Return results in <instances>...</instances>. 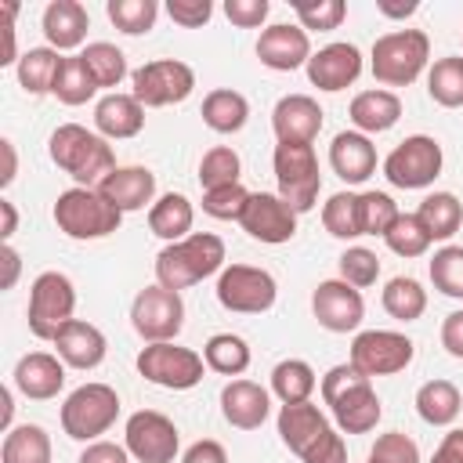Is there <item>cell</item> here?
<instances>
[{
    "mask_svg": "<svg viewBox=\"0 0 463 463\" xmlns=\"http://www.w3.org/2000/svg\"><path fill=\"white\" fill-rule=\"evenodd\" d=\"M14 387L33 398V402H47L65 387V362L51 351H33L22 354L14 365Z\"/></svg>",
    "mask_w": 463,
    "mask_h": 463,
    "instance_id": "cell-23",
    "label": "cell"
},
{
    "mask_svg": "<svg viewBox=\"0 0 463 463\" xmlns=\"http://www.w3.org/2000/svg\"><path fill=\"white\" fill-rule=\"evenodd\" d=\"M318 387L315 380V369L304 362V358H286L271 369V391L282 405H293V402H311V391Z\"/></svg>",
    "mask_w": 463,
    "mask_h": 463,
    "instance_id": "cell-37",
    "label": "cell"
},
{
    "mask_svg": "<svg viewBox=\"0 0 463 463\" xmlns=\"http://www.w3.org/2000/svg\"><path fill=\"white\" fill-rule=\"evenodd\" d=\"M416 347L405 333H394V329H365L351 340V365L362 373V376H394L402 373L409 362H412Z\"/></svg>",
    "mask_w": 463,
    "mask_h": 463,
    "instance_id": "cell-15",
    "label": "cell"
},
{
    "mask_svg": "<svg viewBox=\"0 0 463 463\" xmlns=\"http://www.w3.org/2000/svg\"><path fill=\"white\" fill-rule=\"evenodd\" d=\"M54 224L69 239H105L123 224V213L98 188H69L54 199Z\"/></svg>",
    "mask_w": 463,
    "mask_h": 463,
    "instance_id": "cell-6",
    "label": "cell"
},
{
    "mask_svg": "<svg viewBox=\"0 0 463 463\" xmlns=\"http://www.w3.org/2000/svg\"><path fill=\"white\" fill-rule=\"evenodd\" d=\"M362 76V51L354 43H326L307 58V80L318 90H344Z\"/></svg>",
    "mask_w": 463,
    "mask_h": 463,
    "instance_id": "cell-20",
    "label": "cell"
},
{
    "mask_svg": "<svg viewBox=\"0 0 463 463\" xmlns=\"http://www.w3.org/2000/svg\"><path fill=\"white\" fill-rule=\"evenodd\" d=\"M119 416V394L109 383H83L61 402V430L72 441H98Z\"/></svg>",
    "mask_w": 463,
    "mask_h": 463,
    "instance_id": "cell-7",
    "label": "cell"
},
{
    "mask_svg": "<svg viewBox=\"0 0 463 463\" xmlns=\"http://www.w3.org/2000/svg\"><path fill=\"white\" fill-rule=\"evenodd\" d=\"M311 311H315V318H318L322 329H329V333H351L365 318V300L344 279H326L311 293Z\"/></svg>",
    "mask_w": 463,
    "mask_h": 463,
    "instance_id": "cell-17",
    "label": "cell"
},
{
    "mask_svg": "<svg viewBox=\"0 0 463 463\" xmlns=\"http://www.w3.org/2000/svg\"><path fill=\"white\" fill-rule=\"evenodd\" d=\"M221 412H224V420H228L232 427H239V430H257V427L268 420V412H271V398H268V391H264L260 383H253V380H232V383H224V391H221Z\"/></svg>",
    "mask_w": 463,
    "mask_h": 463,
    "instance_id": "cell-25",
    "label": "cell"
},
{
    "mask_svg": "<svg viewBox=\"0 0 463 463\" xmlns=\"http://www.w3.org/2000/svg\"><path fill=\"white\" fill-rule=\"evenodd\" d=\"M51 344L58 347V358H61L65 365H72V369H98V365L105 362V351H109L105 333H101L98 326L83 322V318L65 322Z\"/></svg>",
    "mask_w": 463,
    "mask_h": 463,
    "instance_id": "cell-22",
    "label": "cell"
},
{
    "mask_svg": "<svg viewBox=\"0 0 463 463\" xmlns=\"http://www.w3.org/2000/svg\"><path fill=\"white\" fill-rule=\"evenodd\" d=\"M416 0H409V4H394V0H376V11L383 14V18H409V14H416Z\"/></svg>",
    "mask_w": 463,
    "mask_h": 463,
    "instance_id": "cell-60",
    "label": "cell"
},
{
    "mask_svg": "<svg viewBox=\"0 0 463 463\" xmlns=\"http://www.w3.org/2000/svg\"><path fill=\"white\" fill-rule=\"evenodd\" d=\"M0 213H4V228H0V239H4V242H11V235H14V228H18V210H14V203L0 199Z\"/></svg>",
    "mask_w": 463,
    "mask_h": 463,
    "instance_id": "cell-62",
    "label": "cell"
},
{
    "mask_svg": "<svg viewBox=\"0 0 463 463\" xmlns=\"http://www.w3.org/2000/svg\"><path fill=\"white\" fill-rule=\"evenodd\" d=\"M427 94L441 109H459L463 105V58H438L427 72Z\"/></svg>",
    "mask_w": 463,
    "mask_h": 463,
    "instance_id": "cell-41",
    "label": "cell"
},
{
    "mask_svg": "<svg viewBox=\"0 0 463 463\" xmlns=\"http://www.w3.org/2000/svg\"><path fill=\"white\" fill-rule=\"evenodd\" d=\"M279 438L293 456H300V463H347L344 438L311 402H293L279 409Z\"/></svg>",
    "mask_w": 463,
    "mask_h": 463,
    "instance_id": "cell-2",
    "label": "cell"
},
{
    "mask_svg": "<svg viewBox=\"0 0 463 463\" xmlns=\"http://www.w3.org/2000/svg\"><path fill=\"white\" fill-rule=\"evenodd\" d=\"M0 152H4V174H0V184L7 188L11 181H14V174H18V159H14V145L4 137L0 141Z\"/></svg>",
    "mask_w": 463,
    "mask_h": 463,
    "instance_id": "cell-61",
    "label": "cell"
},
{
    "mask_svg": "<svg viewBox=\"0 0 463 463\" xmlns=\"http://www.w3.org/2000/svg\"><path fill=\"white\" fill-rule=\"evenodd\" d=\"M416 217L423 221V228L430 232L434 242H445V239H452V235L459 232V224H463V203H459L452 192H430V195L420 203Z\"/></svg>",
    "mask_w": 463,
    "mask_h": 463,
    "instance_id": "cell-34",
    "label": "cell"
},
{
    "mask_svg": "<svg viewBox=\"0 0 463 463\" xmlns=\"http://www.w3.org/2000/svg\"><path fill=\"white\" fill-rule=\"evenodd\" d=\"M430 463H463V427H452L441 445L434 449V459Z\"/></svg>",
    "mask_w": 463,
    "mask_h": 463,
    "instance_id": "cell-57",
    "label": "cell"
},
{
    "mask_svg": "<svg viewBox=\"0 0 463 463\" xmlns=\"http://www.w3.org/2000/svg\"><path fill=\"white\" fill-rule=\"evenodd\" d=\"M217 271H224V239L213 232H192L181 242H166L156 257V282L174 293H181Z\"/></svg>",
    "mask_w": 463,
    "mask_h": 463,
    "instance_id": "cell-3",
    "label": "cell"
},
{
    "mask_svg": "<svg viewBox=\"0 0 463 463\" xmlns=\"http://www.w3.org/2000/svg\"><path fill=\"white\" fill-rule=\"evenodd\" d=\"M322 105L311 94H286L271 109V130L282 145H311L322 130Z\"/></svg>",
    "mask_w": 463,
    "mask_h": 463,
    "instance_id": "cell-19",
    "label": "cell"
},
{
    "mask_svg": "<svg viewBox=\"0 0 463 463\" xmlns=\"http://www.w3.org/2000/svg\"><path fill=\"white\" fill-rule=\"evenodd\" d=\"M250 195L242 184H224V188H210L203 192V213L217 217V221H242L246 206H250Z\"/></svg>",
    "mask_w": 463,
    "mask_h": 463,
    "instance_id": "cell-49",
    "label": "cell"
},
{
    "mask_svg": "<svg viewBox=\"0 0 463 463\" xmlns=\"http://www.w3.org/2000/svg\"><path fill=\"white\" fill-rule=\"evenodd\" d=\"M0 402H4V427L11 430V409H14L11 405V391H0Z\"/></svg>",
    "mask_w": 463,
    "mask_h": 463,
    "instance_id": "cell-63",
    "label": "cell"
},
{
    "mask_svg": "<svg viewBox=\"0 0 463 463\" xmlns=\"http://www.w3.org/2000/svg\"><path fill=\"white\" fill-rule=\"evenodd\" d=\"M365 463H373V459H365Z\"/></svg>",
    "mask_w": 463,
    "mask_h": 463,
    "instance_id": "cell-64",
    "label": "cell"
},
{
    "mask_svg": "<svg viewBox=\"0 0 463 463\" xmlns=\"http://www.w3.org/2000/svg\"><path fill=\"white\" fill-rule=\"evenodd\" d=\"M279 286L271 279V271L253 268V264H228L217 275V300L224 311L235 315H264L275 307Z\"/></svg>",
    "mask_w": 463,
    "mask_h": 463,
    "instance_id": "cell-11",
    "label": "cell"
},
{
    "mask_svg": "<svg viewBox=\"0 0 463 463\" xmlns=\"http://www.w3.org/2000/svg\"><path fill=\"white\" fill-rule=\"evenodd\" d=\"M192 221H195V206L181 192H166L148 206V228H152V235H159L166 242L188 239L192 235Z\"/></svg>",
    "mask_w": 463,
    "mask_h": 463,
    "instance_id": "cell-30",
    "label": "cell"
},
{
    "mask_svg": "<svg viewBox=\"0 0 463 463\" xmlns=\"http://www.w3.org/2000/svg\"><path fill=\"white\" fill-rule=\"evenodd\" d=\"M340 279L347 286H354V289L373 286L380 279V257L373 250H365V246H347L340 253Z\"/></svg>",
    "mask_w": 463,
    "mask_h": 463,
    "instance_id": "cell-50",
    "label": "cell"
},
{
    "mask_svg": "<svg viewBox=\"0 0 463 463\" xmlns=\"http://www.w3.org/2000/svg\"><path fill=\"white\" fill-rule=\"evenodd\" d=\"M329 166L340 181L362 184L376 170V145L358 130H340L329 145Z\"/></svg>",
    "mask_w": 463,
    "mask_h": 463,
    "instance_id": "cell-26",
    "label": "cell"
},
{
    "mask_svg": "<svg viewBox=\"0 0 463 463\" xmlns=\"http://www.w3.org/2000/svg\"><path fill=\"white\" fill-rule=\"evenodd\" d=\"M459 409H463V398L452 380H427L416 391V412L430 427H449L459 416Z\"/></svg>",
    "mask_w": 463,
    "mask_h": 463,
    "instance_id": "cell-32",
    "label": "cell"
},
{
    "mask_svg": "<svg viewBox=\"0 0 463 463\" xmlns=\"http://www.w3.org/2000/svg\"><path fill=\"white\" fill-rule=\"evenodd\" d=\"M441 163H445L441 145L427 134H412V137H405L402 145L391 148V156L383 159V177L394 188L412 192V188L434 184V177L441 174Z\"/></svg>",
    "mask_w": 463,
    "mask_h": 463,
    "instance_id": "cell-13",
    "label": "cell"
},
{
    "mask_svg": "<svg viewBox=\"0 0 463 463\" xmlns=\"http://www.w3.org/2000/svg\"><path fill=\"white\" fill-rule=\"evenodd\" d=\"M398 203L387 192H358V217H362V235H387L391 224L398 221Z\"/></svg>",
    "mask_w": 463,
    "mask_h": 463,
    "instance_id": "cell-46",
    "label": "cell"
},
{
    "mask_svg": "<svg viewBox=\"0 0 463 463\" xmlns=\"http://www.w3.org/2000/svg\"><path fill=\"white\" fill-rule=\"evenodd\" d=\"M105 11H109V22L127 36L148 33L156 25V18H159V4L156 0H109Z\"/></svg>",
    "mask_w": 463,
    "mask_h": 463,
    "instance_id": "cell-43",
    "label": "cell"
},
{
    "mask_svg": "<svg viewBox=\"0 0 463 463\" xmlns=\"http://www.w3.org/2000/svg\"><path fill=\"white\" fill-rule=\"evenodd\" d=\"M293 14L300 18V29H340V22L347 18V4L344 0H293Z\"/></svg>",
    "mask_w": 463,
    "mask_h": 463,
    "instance_id": "cell-48",
    "label": "cell"
},
{
    "mask_svg": "<svg viewBox=\"0 0 463 463\" xmlns=\"http://www.w3.org/2000/svg\"><path fill=\"white\" fill-rule=\"evenodd\" d=\"M322 224L333 239H358L362 235V217H358V195L354 192H336L322 206Z\"/></svg>",
    "mask_w": 463,
    "mask_h": 463,
    "instance_id": "cell-45",
    "label": "cell"
},
{
    "mask_svg": "<svg viewBox=\"0 0 463 463\" xmlns=\"http://www.w3.org/2000/svg\"><path fill=\"white\" fill-rule=\"evenodd\" d=\"M181 463H228V452H224V445H221V441L203 438V441L188 445V452L181 456Z\"/></svg>",
    "mask_w": 463,
    "mask_h": 463,
    "instance_id": "cell-55",
    "label": "cell"
},
{
    "mask_svg": "<svg viewBox=\"0 0 463 463\" xmlns=\"http://www.w3.org/2000/svg\"><path fill=\"white\" fill-rule=\"evenodd\" d=\"M90 14L80 0H51L43 7V36L54 51H72L87 40Z\"/></svg>",
    "mask_w": 463,
    "mask_h": 463,
    "instance_id": "cell-28",
    "label": "cell"
},
{
    "mask_svg": "<svg viewBox=\"0 0 463 463\" xmlns=\"http://www.w3.org/2000/svg\"><path fill=\"white\" fill-rule=\"evenodd\" d=\"M275 166V181H279V195L297 210L307 213L318 203V188H322V174H318V156L311 145H275L271 156Z\"/></svg>",
    "mask_w": 463,
    "mask_h": 463,
    "instance_id": "cell-8",
    "label": "cell"
},
{
    "mask_svg": "<svg viewBox=\"0 0 463 463\" xmlns=\"http://www.w3.org/2000/svg\"><path fill=\"white\" fill-rule=\"evenodd\" d=\"M322 402L329 405V412L344 434H369L383 416L373 380L362 376L351 362L333 365L322 376Z\"/></svg>",
    "mask_w": 463,
    "mask_h": 463,
    "instance_id": "cell-1",
    "label": "cell"
},
{
    "mask_svg": "<svg viewBox=\"0 0 463 463\" xmlns=\"http://www.w3.org/2000/svg\"><path fill=\"white\" fill-rule=\"evenodd\" d=\"M76 463H130V452L127 445H116V441H90Z\"/></svg>",
    "mask_w": 463,
    "mask_h": 463,
    "instance_id": "cell-54",
    "label": "cell"
},
{
    "mask_svg": "<svg viewBox=\"0 0 463 463\" xmlns=\"http://www.w3.org/2000/svg\"><path fill=\"white\" fill-rule=\"evenodd\" d=\"M268 11H271L268 0H224V14L239 29H260Z\"/></svg>",
    "mask_w": 463,
    "mask_h": 463,
    "instance_id": "cell-52",
    "label": "cell"
},
{
    "mask_svg": "<svg viewBox=\"0 0 463 463\" xmlns=\"http://www.w3.org/2000/svg\"><path fill=\"white\" fill-rule=\"evenodd\" d=\"M0 257H4V289H11L14 282H18V271H22V257H18V250L11 246V242H4V250H0Z\"/></svg>",
    "mask_w": 463,
    "mask_h": 463,
    "instance_id": "cell-59",
    "label": "cell"
},
{
    "mask_svg": "<svg viewBox=\"0 0 463 463\" xmlns=\"http://www.w3.org/2000/svg\"><path fill=\"white\" fill-rule=\"evenodd\" d=\"M347 116L358 127V134H365V137L369 134H383L402 119V98L394 90L373 87V90H362V94L351 98Z\"/></svg>",
    "mask_w": 463,
    "mask_h": 463,
    "instance_id": "cell-29",
    "label": "cell"
},
{
    "mask_svg": "<svg viewBox=\"0 0 463 463\" xmlns=\"http://www.w3.org/2000/svg\"><path fill=\"white\" fill-rule=\"evenodd\" d=\"M61 105H87L94 94H98V83L94 76L87 72L83 58L72 54V58H61V69H58V80H54V90H51Z\"/></svg>",
    "mask_w": 463,
    "mask_h": 463,
    "instance_id": "cell-40",
    "label": "cell"
},
{
    "mask_svg": "<svg viewBox=\"0 0 463 463\" xmlns=\"http://www.w3.org/2000/svg\"><path fill=\"white\" fill-rule=\"evenodd\" d=\"M242 232L257 242H268V246H279V242H289L297 235V210L282 199V195H271V192H253L250 195V206L242 213Z\"/></svg>",
    "mask_w": 463,
    "mask_h": 463,
    "instance_id": "cell-18",
    "label": "cell"
},
{
    "mask_svg": "<svg viewBox=\"0 0 463 463\" xmlns=\"http://www.w3.org/2000/svg\"><path fill=\"white\" fill-rule=\"evenodd\" d=\"M123 445L137 463H174L181 438H177V427L170 416H163L156 409H141L127 420Z\"/></svg>",
    "mask_w": 463,
    "mask_h": 463,
    "instance_id": "cell-16",
    "label": "cell"
},
{
    "mask_svg": "<svg viewBox=\"0 0 463 463\" xmlns=\"http://www.w3.org/2000/svg\"><path fill=\"white\" fill-rule=\"evenodd\" d=\"M51 159L76 181V188H98L116 170L112 145L80 123H61L51 134Z\"/></svg>",
    "mask_w": 463,
    "mask_h": 463,
    "instance_id": "cell-4",
    "label": "cell"
},
{
    "mask_svg": "<svg viewBox=\"0 0 463 463\" xmlns=\"http://www.w3.org/2000/svg\"><path fill=\"white\" fill-rule=\"evenodd\" d=\"M76 311V289L72 279L61 271H43L29 286V333L36 340H54L65 322H72Z\"/></svg>",
    "mask_w": 463,
    "mask_h": 463,
    "instance_id": "cell-9",
    "label": "cell"
},
{
    "mask_svg": "<svg viewBox=\"0 0 463 463\" xmlns=\"http://www.w3.org/2000/svg\"><path fill=\"white\" fill-rule=\"evenodd\" d=\"M0 463H51V434L40 423H18L4 434Z\"/></svg>",
    "mask_w": 463,
    "mask_h": 463,
    "instance_id": "cell-33",
    "label": "cell"
},
{
    "mask_svg": "<svg viewBox=\"0 0 463 463\" xmlns=\"http://www.w3.org/2000/svg\"><path fill=\"white\" fill-rule=\"evenodd\" d=\"M203 362L221 376H242L250 369V344L235 333H213L203 347Z\"/></svg>",
    "mask_w": 463,
    "mask_h": 463,
    "instance_id": "cell-36",
    "label": "cell"
},
{
    "mask_svg": "<svg viewBox=\"0 0 463 463\" xmlns=\"http://www.w3.org/2000/svg\"><path fill=\"white\" fill-rule=\"evenodd\" d=\"M137 373L156 383V387H166V391H192L203 373H206V362L199 351L192 347H177L174 340L166 344H148L141 347L137 354Z\"/></svg>",
    "mask_w": 463,
    "mask_h": 463,
    "instance_id": "cell-10",
    "label": "cell"
},
{
    "mask_svg": "<svg viewBox=\"0 0 463 463\" xmlns=\"http://www.w3.org/2000/svg\"><path fill=\"white\" fill-rule=\"evenodd\" d=\"M246 119H250V101H246L239 90L217 87V90H210V94L203 98V123H206L210 130H217V134H235V130L246 127Z\"/></svg>",
    "mask_w": 463,
    "mask_h": 463,
    "instance_id": "cell-31",
    "label": "cell"
},
{
    "mask_svg": "<svg viewBox=\"0 0 463 463\" xmlns=\"http://www.w3.org/2000/svg\"><path fill=\"white\" fill-rule=\"evenodd\" d=\"M239 170H242L239 152L228 148V145H213L199 159V184H203V192L224 188V184H239Z\"/></svg>",
    "mask_w": 463,
    "mask_h": 463,
    "instance_id": "cell-44",
    "label": "cell"
},
{
    "mask_svg": "<svg viewBox=\"0 0 463 463\" xmlns=\"http://www.w3.org/2000/svg\"><path fill=\"white\" fill-rule=\"evenodd\" d=\"M80 58H83L87 72L94 76L98 90H101V87H119L123 76H127V58H123V51H119L116 43H109V40L87 43V47L80 51Z\"/></svg>",
    "mask_w": 463,
    "mask_h": 463,
    "instance_id": "cell-39",
    "label": "cell"
},
{
    "mask_svg": "<svg viewBox=\"0 0 463 463\" xmlns=\"http://www.w3.org/2000/svg\"><path fill=\"white\" fill-rule=\"evenodd\" d=\"M369 459L373 463H420V445L402 430H387L373 441Z\"/></svg>",
    "mask_w": 463,
    "mask_h": 463,
    "instance_id": "cell-51",
    "label": "cell"
},
{
    "mask_svg": "<svg viewBox=\"0 0 463 463\" xmlns=\"http://www.w3.org/2000/svg\"><path fill=\"white\" fill-rule=\"evenodd\" d=\"M94 127L105 141H127V137H137L141 127H145V105L134 98V94H105L98 105H94Z\"/></svg>",
    "mask_w": 463,
    "mask_h": 463,
    "instance_id": "cell-24",
    "label": "cell"
},
{
    "mask_svg": "<svg viewBox=\"0 0 463 463\" xmlns=\"http://www.w3.org/2000/svg\"><path fill=\"white\" fill-rule=\"evenodd\" d=\"M441 347L452 358H463V311L445 315V322H441Z\"/></svg>",
    "mask_w": 463,
    "mask_h": 463,
    "instance_id": "cell-56",
    "label": "cell"
},
{
    "mask_svg": "<svg viewBox=\"0 0 463 463\" xmlns=\"http://www.w3.org/2000/svg\"><path fill=\"white\" fill-rule=\"evenodd\" d=\"M98 192L119 210V213H130V210H145L156 195V174L148 166H116L101 184Z\"/></svg>",
    "mask_w": 463,
    "mask_h": 463,
    "instance_id": "cell-27",
    "label": "cell"
},
{
    "mask_svg": "<svg viewBox=\"0 0 463 463\" xmlns=\"http://www.w3.org/2000/svg\"><path fill=\"white\" fill-rule=\"evenodd\" d=\"M311 54H315V51H311L307 33H304L300 25H289V22L268 25V29L260 33V40H257V58H260V65H268V69H275V72H293V69L307 65Z\"/></svg>",
    "mask_w": 463,
    "mask_h": 463,
    "instance_id": "cell-21",
    "label": "cell"
},
{
    "mask_svg": "<svg viewBox=\"0 0 463 463\" xmlns=\"http://www.w3.org/2000/svg\"><path fill=\"white\" fill-rule=\"evenodd\" d=\"M130 83H134L130 94L145 109H163V105H181L195 90V72H192V65H184L177 58H156V61H145L141 69H134Z\"/></svg>",
    "mask_w": 463,
    "mask_h": 463,
    "instance_id": "cell-12",
    "label": "cell"
},
{
    "mask_svg": "<svg viewBox=\"0 0 463 463\" xmlns=\"http://www.w3.org/2000/svg\"><path fill=\"white\" fill-rule=\"evenodd\" d=\"M130 322L137 329L141 340L148 344H166L181 333L184 326V304H181V293L166 289V286H145L134 304H130Z\"/></svg>",
    "mask_w": 463,
    "mask_h": 463,
    "instance_id": "cell-14",
    "label": "cell"
},
{
    "mask_svg": "<svg viewBox=\"0 0 463 463\" xmlns=\"http://www.w3.org/2000/svg\"><path fill=\"white\" fill-rule=\"evenodd\" d=\"M166 14H170L177 25H184V29H199V25L210 22L213 4H210V0H166Z\"/></svg>",
    "mask_w": 463,
    "mask_h": 463,
    "instance_id": "cell-53",
    "label": "cell"
},
{
    "mask_svg": "<svg viewBox=\"0 0 463 463\" xmlns=\"http://www.w3.org/2000/svg\"><path fill=\"white\" fill-rule=\"evenodd\" d=\"M14 14H18V4H4V54H0V65H14L18 54H14Z\"/></svg>",
    "mask_w": 463,
    "mask_h": 463,
    "instance_id": "cell-58",
    "label": "cell"
},
{
    "mask_svg": "<svg viewBox=\"0 0 463 463\" xmlns=\"http://www.w3.org/2000/svg\"><path fill=\"white\" fill-rule=\"evenodd\" d=\"M383 311L398 322H416L423 311H427V289L409 279V275H394L387 286H383Z\"/></svg>",
    "mask_w": 463,
    "mask_h": 463,
    "instance_id": "cell-38",
    "label": "cell"
},
{
    "mask_svg": "<svg viewBox=\"0 0 463 463\" xmlns=\"http://www.w3.org/2000/svg\"><path fill=\"white\" fill-rule=\"evenodd\" d=\"M58 69H61V58L54 47H29L18 58V83L25 94H51Z\"/></svg>",
    "mask_w": 463,
    "mask_h": 463,
    "instance_id": "cell-35",
    "label": "cell"
},
{
    "mask_svg": "<svg viewBox=\"0 0 463 463\" xmlns=\"http://www.w3.org/2000/svg\"><path fill=\"white\" fill-rule=\"evenodd\" d=\"M430 58V40L423 29H394L373 43V76L383 87H409Z\"/></svg>",
    "mask_w": 463,
    "mask_h": 463,
    "instance_id": "cell-5",
    "label": "cell"
},
{
    "mask_svg": "<svg viewBox=\"0 0 463 463\" xmlns=\"http://www.w3.org/2000/svg\"><path fill=\"white\" fill-rule=\"evenodd\" d=\"M383 242H387L391 253L412 260V257H423L434 239H430V232L423 228V221H420L416 213H398V221H394L391 232L383 235Z\"/></svg>",
    "mask_w": 463,
    "mask_h": 463,
    "instance_id": "cell-42",
    "label": "cell"
},
{
    "mask_svg": "<svg viewBox=\"0 0 463 463\" xmlns=\"http://www.w3.org/2000/svg\"><path fill=\"white\" fill-rule=\"evenodd\" d=\"M430 282L445 297H463V246H441L430 257Z\"/></svg>",
    "mask_w": 463,
    "mask_h": 463,
    "instance_id": "cell-47",
    "label": "cell"
}]
</instances>
